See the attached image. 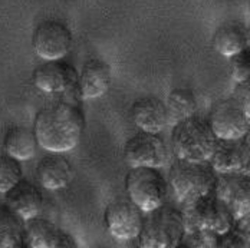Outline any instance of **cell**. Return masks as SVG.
<instances>
[{"instance_id": "cell-1", "label": "cell", "mask_w": 250, "mask_h": 248, "mask_svg": "<svg viewBox=\"0 0 250 248\" xmlns=\"http://www.w3.org/2000/svg\"><path fill=\"white\" fill-rule=\"evenodd\" d=\"M85 129L82 109L69 100L43 106L35 118L33 131L38 144L49 152H66L78 145Z\"/></svg>"}, {"instance_id": "cell-2", "label": "cell", "mask_w": 250, "mask_h": 248, "mask_svg": "<svg viewBox=\"0 0 250 248\" xmlns=\"http://www.w3.org/2000/svg\"><path fill=\"white\" fill-rule=\"evenodd\" d=\"M217 142L208 121L190 116L175 122L171 132V148L178 159L204 162L208 161Z\"/></svg>"}, {"instance_id": "cell-3", "label": "cell", "mask_w": 250, "mask_h": 248, "mask_svg": "<svg viewBox=\"0 0 250 248\" xmlns=\"http://www.w3.org/2000/svg\"><path fill=\"white\" fill-rule=\"evenodd\" d=\"M186 228L181 211L163 207L148 211L138 232L140 246L144 248H174L181 246Z\"/></svg>"}, {"instance_id": "cell-4", "label": "cell", "mask_w": 250, "mask_h": 248, "mask_svg": "<svg viewBox=\"0 0 250 248\" xmlns=\"http://www.w3.org/2000/svg\"><path fill=\"white\" fill-rule=\"evenodd\" d=\"M181 214L186 232L222 235L234 223L229 208L214 195L213 191L184 204Z\"/></svg>"}, {"instance_id": "cell-5", "label": "cell", "mask_w": 250, "mask_h": 248, "mask_svg": "<svg viewBox=\"0 0 250 248\" xmlns=\"http://www.w3.org/2000/svg\"><path fill=\"white\" fill-rule=\"evenodd\" d=\"M216 171L207 161L191 162L178 159L170 171V187L178 202L188 204L213 191Z\"/></svg>"}, {"instance_id": "cell-6", "label": "cell", "mask_w": 250, "mask_h": 248, "mask_svg": "<svg viewBox=\"0 0 250 248\" xmlns=\"http://www.w3.org/2000/svg\"><path fill=\"white\" fill-rule=\"evenodd\" d=\"M125 188L129 199L143 212H148L164 204L168 184L158 168L134 167L126 174Z\"/></svg>"}, {"instance_id": "cell-7", "label": "cell", "mask_w": 250, "mask_h": 248, "mask_svg": "<svg viewBox=\"0 0 250 248\" xmlns=\"http://www.w3.org/2000/svg\"><path fill=\"white\" fill-rule=\"evenodd\" d=\"M208 124L219 139H237L249 134L250 114L234 98L216 100Z\"/></svg>"}, {"instance_id": "cell-8", "label": "cell", "mask_w": 250, "mask_h": 248, "mask_svg": "<svg viewBox=\"0 0 250 248\" xmlns=\"http://www.w3.org/2000/svg\"><path fill=\"white\" fill-rule=\"evenodd\" d=\"M125 162L134 167H152L161 168L170 158L168 147L158 134L141 131L129 138L124 148Z\"/></svg>"}, {"instance_id": "cell-9", "label": "cell", "mask_w": 250, "mask_h": 248, "mask_svg": "<svg viewBox=\"0 0 250 248\" xmlns=\"http://www.w3.org/2000/svg\"><path fill=\"white\" fill-rule=\"evenodd\" d=\"M213 192L220 199L233 218H242L250 212V176L242 172H225L216 176Z\"/></svg>"}, {"instance_id": "cell-10", "label": "cell", "mask_w": 250, "mask_h": 248, "mask_svg": "<svg viewBox=\"0 0 250 248\" xmlns=\"http://www.w3.org/2000/svg\"><path fill=\"white\" fill-rule=\"evenodd\" d=\"M36 55L45 60H58L72 48V32L58 20H46L36 26L32 38Z\"/></svg>"}, {"instance_id": "cell-11", "label": "cell", "mask_w": 250, "mask_h": 248, "mask_svg": "<svg viewBox=\"0 0 250 248\" xmlns=\"http://www.w3.org/2000/svg\"><path fill=\"white\" fill-rule=\"evenodd\" d=\"M208 164L217 174L250 172L249 134L237 139H219L208 158Z\"/></svg>"}, {"instance_id": "cell-12", "label": "cell", "mask_w": 250, "mask_h": 248, "mask_svg": "<svg viewBox=\"0 0 250 248\" xmlns=\"http://www.w3.org/2000/svg\"><path fill=\"white\" fill-rule=\"evenodd\" d=\"M105 225L108 231L120 240L135 238L143 224V211L131 199L118 198L105 210Z\"/></svg>"}, {"instance_id": "cell-13", "label": "cell", "mask_w": 250, "mask_h": 248, "mask_svg": "<svg viewBox=\"0 0 250 248\" xmlns=\"http://www.w3.org/2000/svg\"><path fill=\"white\" fill-rule=\"evenodd\" d=\"M23 246L30 248H76L75 238L49 220L35 215L25 220Z\"/></svg>"}, {"instance_id": "cell-14", "label": "cell", "mask_w": 250, "mask_h": 248, "mask_svg": "<svg viewBox=\"0 0 250 248\" xmlns=\"http://www.w3.org/2000/svg\"><path fill=\"white\" fill-rule=\"evenodd\" d=\"M35 86L45 94H63L78 85L75 68L66 62L46 60L33 72Z\"/></svg>"}, {"instance_id": "cell-15", "label": "cell", "mask_w": 250, "mask_h": 248, "mask_svg": "<svg viewBox=\"0 0 250 248\" xmlns=\"http://www.w3.org/2000/svg\"><path fill=\"white\" fill-rule=\"evenodd\" d=\"M111 80V66L102 59H89L78 76V91L83 99H95L106 94Z\"/></svg>"}, {"instance_id": "cell-16", "label": "cell", "mask_w": 250, "mask_h": 248, "mask_svg": "<svg viewBox=\"0 0 250 248\" xmlns=\"http://www.w3.org/2000/svg\"><path fill=\"white\" fill-rule=\"evenodd\" d=\"M131 116L141 131L160 134L170 124L166 102L155 96H144L132 103Z\"/></svg>"}, {"instance_id": "cell-17", "label": "cell", "mask_w": 250, "mask_h": 248, "mask_svg": "<svg viewBox=\"0 0 250 248\" xmlns=\"http://www.w3.org/2000/svg\"><path fill=\"white\" fill-rule=\"evenodd\" d=\"M41 185L48 190L65 188L74 178V168L62 152H49L45 155L36 168Z\"/></svg>"}, {"instance_id": "cell-18", "label": "cell", "mask_w": 250, "mask_h": 248, "mask_svg": "<svg viewBox=\"0 0 250 248\" xmlns=\"http://www.w3.org/2000/svg\"><path fill=\"white\" fill-rule=\"evenodd\" d=\"M6 194L7 205L16 211L23 220L35 217L39 214L43 205V195L41 190L27 179L18 181Z\"/></svg>"}, {"instance_id": "cell-19", "label": "cell", "mask_w": 250, "mask_h": 248, "mask_svg": "<svg viewBox=\"0 0 250 248\" xmlns=\"http://www.w3.org/2000/svg\"><path fill=\"white\" fill-rule=\"evenodd\" d=\"M249 46V30L240 22H227L213 35V48L223 56H233Z\"/></svg>"}, {"instance_id": "cell-20", "label": "cell", "mask_w": 250, "mask_h": 248, "mask_svg": "<svg viewBox=\"0 0 250 248\" xmlns=\"http://www.w3.org/2000/svg\"><path fill=\"white\" fill-rule=\"evenodd\" d=\"M38 145L39 144H38L35 131L22 125L9 128L3 141L6 153H9L10 156L19 161H26V159L33 158L38 151Z\"/></svg>"}, {"instance_id": "cell-21", "label": "cell", "mask_w": 250, "mask_h": 248, "mask_svg": "<svg viewBox=\"0 0 250 248\" xmlns=\"http://www.w3.org/2000/svg\"><path fill=\"white\" fill-rule=\"evenodd\" d=\"M25 220L7 204L0 205V247H23Z\"/></svg>"}, {"instance_id": "cell-22", "label": "cell", "mask_w": 250, "mask_h": 248, "mask_svg": "<svg viewBox=\"0 0 250 248\" xmlns=\"http://www.w3.org/2000/svg\"><path fill=\"white\" fill-rule=\"evenodd\" d=\"M197 98L191 89L177 88L173 89L166 100V108L170 122H180L193 116L197 111Z\"/></svg>"}, {"instance_id": "cell-23", "label": "cell", "mask_w": 250, "mask_h": 248, "mask_svg": "<svg viewBox=\"0 0 250 248\" xmlns=\"http://www.w3.org/2000/svg\"><path fill=\"white\" fill-rule=\"evenodd\" d=\"M23 178V168L19 159L9 153L0 155V192L9 191L18 181Z\"/></svg>"}, {"instance_id": "cell-24", "label": "cell", "mask_w": 250, "mask_h": 248, "mask_svg": "<svg viewBox=\"0 0 250 248\" xmlns=\"http://www.w3.org/2000/svg\"><path fill=\"white\" fill-rule=\"evenodd\" d=\"M230 76L234 83L248 80L250 76V53L245 49L230 56Z\"/></svg>"}, {"instance_id": "cell-25", "label": "cell", "mask_w": 250, "mask_h": 248, "mask_svg": "<svg viewBox=\"0 0 250 248\" xmlns=\"http://www.w3.org/2000/svg\"><path fill=\"white\" fill-rule=\"evenodd\" d=\"M233 98L237 100L243 109L250 114V83L249 79L248 80H243V82H239V83H234V88H233Z\"/></svg>"}]
</instances>
